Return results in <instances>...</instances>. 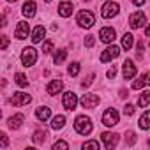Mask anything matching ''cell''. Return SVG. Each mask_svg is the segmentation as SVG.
Instances as JSON below:
<instances>
[{"label": "cell", "instance_id": "obj_14", "mask_svg": "<svg viewBox=\"0 0 150 150\" xmlns=\"http://www.w3.org/2000/svg\"><path fill=\"white\" fill-rule=\"evenodd\" d=\"M134 76H136V65L132 64V60H125L124 62V78L131 80Z\"/></svg>", "mask_w": 150, "mask_h": 150}, {"label": "cell", "instance_id": "obj_6", "mask_svg": "<svg viewBox=\"0 0 150 150\" xmlns=\"http://www.w3.org/2000/svg\"><path fill=\"white\" fill-rule=\"evenodd\" d=\"M62 103H64V108H65L67 111H72V110H76L78 97H76V94H74V92H65Z\"/></svg>", "mask_w": 150, "mask_h": 150}, {"label": "cell", "instance_id": "obj_16", "mask_svg": "<svg viewBox=\"0 0 150 150\" xmlns=\"http://www.w3.org/2000/svg\"><path fill=\"white\" fill-rule=\"evenodd\" d=\"M146 85H150V72L141 74V76L132 83V88H134V90H139V88H143V87H146Z\"/></svg>", "mask_w": 150, "mask_h": 150}, {"label": "cell", "instance_id": "obj_39", "mask_svg": "<svg viewBox=\"0 0 150 150\" xmlns=\"http://www.w3.org/2000/svg\"><path fill=\"white\" fill-rule=\"evenodd\" d=\"M7 44H9L7 35H2V50H7Z\"/></svg>", "mask_w": 150, "mask_h": 150}, {"label": "cell", "instance_id": "obj_10", "mask_svg": "<svg viewBox=\"0 0 150 150\" xmlns=\"http://www.w3.org/2000/svg\"><path fill=\"white\" fill-rule=\"evenodd\" d=\"M146 23V16H145V13H141V11H136L134 14H131V18H129V25L132 27V28H139V27H143Z\"/></svg>", "mask_w": 150, "mask_h": 150}, {"label": "cell", "instance_id": "obj_34", "mask_svg": "<svg viewBox=\"0 0 150 150\" xmlns=\"http://www.w3.org/2000/svg\"><path fill=\"white\" fill-rule=\"evenodd\" d=\"M134 110H136V108H134L132 104H125V106H124V113H125L127 117H131V115H134Z\"/></svg>", "mask_w": 150, "mask_h": 150}, {"label": "cell", "instance_id": "obj_5", "mask_svg": "<svg viewBox=\"0 0 150 150\" xmlns=\"http://www.w3.org/2000/svg\"><path fill=\"white\" fill-rule=\"evenodd\" d=\"M99 101H101V99H99L97 94H85V96L81 97L80 103H81L83 108H87V110H94V108L99 104Z\"/></svg>", "mask_w": 150, "mask_h": 150}, {"label": "cell", "instance_id": "obj_43", "mask_svg": "<svg viewBox=\"0 0 150 150\" xmlns=\"http://www.w3.org/2000/svg\"><path fill=\"white\" fill-rule=\"evenodd\" d=\"M46 2H51V0H46Z\"/></svg>", "mask_w": 150, "mask_h": 150}, {"label": "cell", "instance_id": "obj_4", "mask_svg": "<svg viewBox=\"0 0 150 150\" xmlns=\"http://www.w3.org/2000/svg\"><path fill=\"white\" fill-rule=\"evenodd\" d=\"M103 124L108 125V127H113L118 124V111L115 108H108L103 115Z\"/></svg>", "mask_w": 150, "mask_h": 150}, {"label": "cell", "instance_id": "obj_33", "mask_svg": "<svg viewBox=\"0 0 150 150\" xmlns=\"http://www.w3.org/2000/svg\"><path fill=\"white\" fill-rule=\"evenodd\" d=\"M94 44H96V37H94V35H87V37H85V46H87V48H92Z\"/></svg>", "mask_w": 150, "mask_h": 150}, {"label": "cell", "instance_id": "obj_28", "mask_svg": "<svg viewBox=\"0 0 150 150\" xmlns=\"http://www.w3.org/2000/svg\"><path fill=\"white\" fill-rule=\"evenodd\" d=\"M65 57H67V51H65V50H58V51L55 53V57H53V62L58 65V64H62V62L65 60Z\"/></svg>", "mask_w": 150, "mask_h": 150}, {"label": "cell", "instance_id": "obj_25", "mask_svg": "<svg viewBox=\"0 0 150 150\" xmlns=\"http://www.w3.org/2000/svg\"><path fill=\"white\" fill-rule=\"evenodd\" d=\"M138 125H139V129H150V110L145 111V113L139 117Z\"/></svg>", "mask_w": 150, "mask_h": 150}, {"label": "cell", "instance_id": "obj_29", "mask_svg": "<svg viewBox=\"0 0 150 150\" xmlns=\"http://www.w3.org/2000/svg\"><path fill=\"white\" fill-rule=\"evenodd\" d=\"M80 69H81V65H80L78 62H72V64L69 65V69H67V72L71 74V76H78V72H80Z\"/></svg>", "mask_w": 150, "mask_h": 150}, {"label": "cell", "instance_id": "obj_19", "mask_svg": "<svg viewBox=\"0 0 150 150\" xmlns=\"http://www.w3.org/2000/svg\"><path fill=\"white\" fill-rule=\"evenodd\" d=\"M62 87H64V83H62L60 80H53V81H50L46 92H48L50 96H55V94H58V92L62 90Z\"/></svg>", "mask_w": 150, "mask_h": 150}, {"label": "cell", "instance_id": "obj_30", "mask_svg": "<svg viewBox=\"0 0 150 150\" xmlns=\"http://www.w3.org/2000/svg\"><path fill=\"white\" fill-rule=\"evenodd\" d=\"M134 143H136V134H134L132 131H127V134H125V145L132 146Z\"/></svg>", "mask_w": 150, "mask_h": 150}, {"label": "cell", "instance_id": "obj_37", "mask_svg": "<svg viewBox=\"0 0 150 150\" xmlns=\"http://www.w3.org/2000/svg\"><path fill=\"white\" fill-rule=\"evenodd\" d=\"M7 143H9L7 136H6V134H0V145H2V146L6 148V146H7Z\"/></svg>", "mask_w": 150, "mask_h": 150}, {"label": "cell", "instance_id": "obj_23", "mask_svg": "<svg viewBox=\"0 0 150 150\" xmlns=\"http://www.w3.org/2000/svg\"><path fill=\"white\" fill-rule=\"evenodd\" d=\"M35 117H37V120L46 122V120L50 118V108H46V106H39V108L35 110Z\"/></svg>", "mask_w": 150, "mask_h": 150}, {"label": "cell", "instance_id": "obj_26", "mask_svg": "<svg viewBox=\"0 0 150 150\" xmlns=\"http://www.w3.org/2000/svg\"><path fill=\"white\" fill-rule=\"evenodd\" d=\"M14 81H16V85H20V87H27L28 85V80H27V76L23 72H16L14 74Z\"/></svg>", "mask_w": 150, "mask_h": 150}, {"label": "cell", "instance_id": "obj_27", "mask_svg": "<svg viewBox=\"0 0 150 150\" xmlns=\"http://www.w3.org/2000/svg\"><path fill=\"white\" fill-rule=\"evenodd\" d=\"M148 104H150V92L146 90V92H143V94L139 96V99H138V106L145 108V106H148Z\"/></svg>", "mask_w": 150, "mask_h": 150}, {"label": "cell", "instance_id": "obj_21", "mask_svg": "<svg viewBox=\"0 0 150 150\" xmlns=\"http://www.w3.org/2000/svg\"><path fill=\"white\" fill-rule=\"evenodd\" d=\"M32 139H34V143H35V145H44V141L48 139V131H44V129L35 131V132H34V136H32Z\"/></svg>", "mask_w": 150, "mask_h": 150}, {"label": "cell", "instance_id": "obj_17", "mask_svg": "<svg viewBox=\"0 0 150 150\" xmlns=\"http://www.w3.org/2000/svg\"><path fill=\"white\" fill-rule=\"evenodd\" d=\"M35 2H32V0H28V2H25L23 4V9H21V13H23V16H27V18H34L35 16Z\"/></svg>", "mask_w": 150, "mask_h": 150}, {"label": "cell", "instance_id": "obj_32", "mask_svg": "<svg viewBox=\"0 0 150 150\" xmlns=\"http://www.w3.org/2000/svg\"><path fill=\"white\" fill-rule=\"evenodd\" d=\"M53 148H55V150H57V148L67 150V148H69V143H67V141H55V143H53Z\"/></svg>", "mask_w": 150, "mask_h": 150}, {"label": "cell", "instance_id": "obj_2", "mask_svg": "<svg viewBox=\"0 0 150 150\" xmlns=\"http://www.w3.org/2000/svg\"><path fill=\"white\" fill-rule=\"evenodd\" d=\"M94 23H96V16L90 13V11H80L78 13V25L80 27H83V28H90V27H94Z\"/></svg>", "mask_w": 150, "mask_h": 150}, {"label": "cell", "instance_id": "obj_36", "mask_svg": "<svg viewBox=\"0 0 150 150\" xmlns=\"http://www.w3.org/2000/svg\"><path fill=\"white\" fill-rule=\"evenodd\" d=\"M53 50V42L51 41H46L44 44H42V53H50Z\"/></svg>", "mask_w": 150, "mask_h": 150}, {"label": "cell", "instance_id": "obj_24", "mask_svg": "<svg viewBox=\"0 0 150 150\" xmlns=\"http://www.w3.org/2000/svg\"><path fill=\"white\" fill-rule=\"evenodd\" d=\"M64 125H65V117H64V115H57V117H53V120H51V129L60 131Z\"/></svg>", "mask_w": 150, "mask_h": 150}, {"label": "cell", "instance_id": "obj_22", "mask_svg": "<svg viewBox=\"0 0 150 150\" xmlns=\"http://www.w3.org/2000/svg\"><path fill=\"white\" fill-rule=\"evenodd\" d=\"M132 44H134V35L125 32V34L122 35V48H124L125 51H129V50L132 48Z\"/></svg>", "mask_w": 150, "mask_h": 150}, {"label": "cell", "instance_id": "obj_13", "mask_svg": "<svg viewBox=\"0 0 150 150\" xmlns=\"http://www.w3.org/2000/svg\"><path fill=\"white\" fill-rule=\"evenodd\" d=\"M14 37H18L20 41H23V39L28 37V23L27 21H20L18 23V27L14 30Z\"/></svg>", "mask_w": 150, "mask_h": 150}, {"label": "cell", "instance_id": "obj_18", "mask_svg": "<svg viewBox=\"0 0 150 150\" xmlns=\"http://www.w3.org/2000/svg\"><path fill=\"white\" fill-rule=\"evenodd\" d=\"M72 11H74V7H72L71 2H62V4L58 6V14H60L62 18H69V16L72 14Z\"/></svg>", "mask_w": 150, "mask_h": 150}, {"label": "cell", "instance_id": "obj_7", "mask_svg": "<svg viewBox=\"0 0 150 150\" xmlns=\"http://www.w3.org/2000/svg\"><path fill=\"white\" fill-rule=\"evenodd\" d=\"M118 4L117 2H106L104 6H103V11H101V14H103V18H113V16H117L118 14Z\"/></svg>", "mask_w": 150, "mask_h": 150}, {"label": "cell", "instance_id": "obj_41", "mask_svg": "<svg viewBox=\"0 0 150 150\" xmlns=\"http://www.w3.org/2000/svg\"><path fill=\"white\" fill-rule=\"evenodd\" d=\"M145 35H146V37H150V25L146 27V30H145Z\"/></svg>", "mask_w": 150, "mask_h": 150}, {"label": "cell", "instance_id": "obj_15", "mask_svg": "<svg viewBox=\"0 0 150 150\" xmlns=\"http://www.w3.org/2000/svg\"><path fill=\"white\" fill-rule=\"evenodd\" d=\"M44 35H46V28L42 27V25H37L35 28H34V32H32V42L34 44H37V42H42V39H44Z\"/></svg>", "mask_w": 150, "mask_h": 150}, {"label": "cell", "instance_id": "obj_38", "mask_svg": "<svg viewBox=\"0 0 150 150\" xmlns=\"http://www.w3.org/2000/svg\"><path fill=\"white\" fill-rule=\"evenodd\" d=\"M115 74H117V67L113 65V67L108 71V78H110V80H111V78H115Z\"/></svg>", "mask_w": 150, "mask_h": 150}, {"label": "cell", "instance_id": "obj_11", "mask_svg": "<svg viewBox=\"0 0 150 150\" xmlns=\"http://www.w3.org/2000/svg\"><path fill=\"white\" fill-rule=\"evenodd\" d=\"M101 139H103L104 146H106L108 150H111V148L117 146V143H118V134H115V132H103V134H101Z\"/></svg>", "mask_w": 150, "mask_h": 150}, {"label": "cell", "instance_id": "obj_12", "mask_svg": "<svg viewBox=\"0 0 150 150\" xmlns=\"http://www.w3.org/2000/svg\"><path fill=\"white\" fill-rule=\"evenodd\" d=\"M115 35H117V32H115V28H111V27H104V28H101V32H99V37H101L103 42H113V41H115Z\"/></svg>", "mask_w": 150, "mask_h": 150}, {"label": "cell", "instance_id": "obj_42", "mask_svg": "<svg viewBox=\"0 0 150 150\" xmlns=\"http://www.w3.org/2000/svg\"><path fill=\"white\" fill-rule=\"evenodd\" d=\"M7 2H16V0H7Z\"/></svg>", "mask_w": 150, "mask_h": 150}, {"label": "cell", "instance_id": "obj_35", "mask_svg": "<svg viewBox=\"0 0 150 150\" xmlns=\"http://www.w3.org/2000/svg\"><path fill=\"white\" fill-rule=\"evenodd\" d=\"M83 148H96V150H99V143L97 141H85Z\"/></svg>", "mask_w": 150, "mask_h": 150}, {"label": "cell", "instance_id": "obj_40", "mask_svg": "<svg viewBox=\"0 0 150 150\" xmlns=\"http://www.w3.org/2000/svg\"><path fill=\"white\" fill-rule=\"evenodd\" d=\"M132 4H134V6H143L145 0H132Z\"/></svg>", "mask_w": 150, "mask_h": 150}, {"label": "cell", "instance_id": "obj_3", "mask_svg": "<svg viewBox=\"0 0 150 150\" xmlns=\"http://www.w3.org/2000/svg\"><path fill=\"white\" fill-rule=\"evenodd\" d=\"M35 60H37V51H35L34 48H25V50L21 51V64H23L25 67L34 65Z\"/></svg>", "mask_w": 150, "mask_h": 150}, {"label": "cell", "instance_id": "obj_31", "mask_svg": "<svg viewBox=\"0 0 150 150\" xmlns=\"http://www.w3.org/2000/svg\"><path fill=\"white\" fill-rule=\"evenodd\" d=\"M94 78H96V74H88V76L81 81V87H83V88H88V87L94 83Z\"/></svg>", "mask_w": 150, "mask_h": 150}, {"label": "cell", "instance_id": "obj_8", "mask_svg": "<svg viewBox=\"0 0 150 150\" xmlns=\"http://www.w3.org/2000/svg\"><path fill=\"white\" fill-rule=\"evenodd\" d=\"M120 55V48L118 46H108L104 51H103V55H101V62L103 64H106V62H110V60H113V58H117Z\"/></svg>", "mask_w": 150, "mask_h": 150}, {"label": "cell", "instance_id": "obj_20", "mask_svg": "<svg viewBox=\"0 0 150 150\" xmlns=\"http://www.w3.org/2000/svg\"><path fill=\"white\" fill-rule=\"evenodd\" d=\"M23 120H25V115H21V113H16L14 117H11V118H9L7 125H9L11 129H18V127H21Z\"/></svg>", "mask_w": 150, "mask_h": 150}, {"label": "cell", "instance_id": "obj_1", "mask_svg": "<svg viewBox=\"0 0 150 150\" xmlns=\"http://www.w3.org/2000/svg\"><path fill=\"white\" fill-rule=\"evenodd\" d=\"M74 129H76L78 134H83V136L90 134L92 132V122H90V118L85 117V115H80L76 118V122H74Z\"/></svg>", "mask_w": 150, "mask_h": 150}, {"label": "cell", "instance_id": "obj_9", "mask_svg": "<svg viewBox=\"0 0 150 150\" xmlns=\"http://www.w3.org/2000/svg\"><path fill=\"white\" fill-rule=\"evenodd\" d=\"M30 101H32V97H30L28 94H23V92H14L13 97H11V104H14V106H18V108L28 104Z\"/></svg>", "mask_w": 150, "mask_h": 150}]
</instances>
